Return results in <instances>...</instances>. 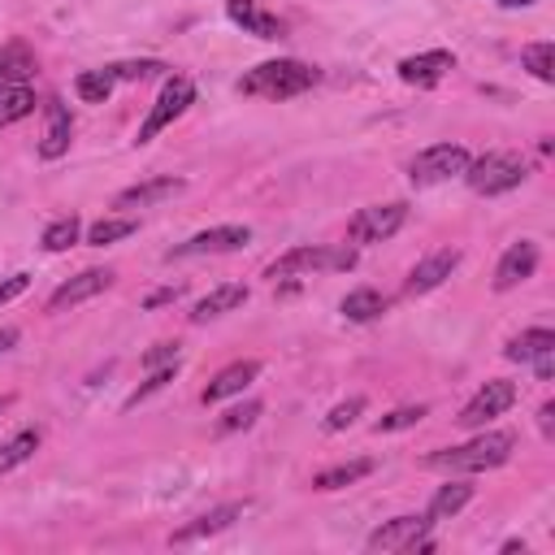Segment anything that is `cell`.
Instances as JSON below:
<instances>
[{
    "label": "cell",
    "instance_id": "obj_1",
    "mask_svg": "<svg viewBox=\"0 0 555 555\" xmlns=\"http://www.w3.org/2000/svg\"><path fill=\"white\" fill-rule=\"evenodd\" d=\"M512 447H516V434L507 429H486L460 447H447V451H434L425 460V468L434 473H486V468H499L512 460Z\"/></svg>",
    "mask_w": 555,
    "mask_h": 555
},
{
    "label": "cell",
    "instance_id": "obj_2",
    "mask_svg": "<svg viewBox=\"0 0 555 555\" xmlns=\"http://www.w3.org/2000/svg\"><path fill=\"white\" fill-rule=\"evenodd\" d=\"M312 82H317L312 65H304L295 56H278V61H264V65L247 69L238 78V91L243 95H260V100H291V95H304Z\"/></svg>",
    "mask_w": 555,
    "mask_h": 555
},
{
    "label": "cell",
    "instance_id": "obj_3",
    "mask_svg": "<svg viewBox=\"0 0 555 555\" xmlns=\"http://www.w3.org/2000/svg\"><path fill=\"white\" fill-rule=\"evenodd\" d=\"M351 264H356V251L351 247L308 243V247H291L286 256H278L269 264V278L282 282V278H308V273H330V269H351Z\"/></svg>",
    "mask_w": 555,
    "mask_h": 555
},
{
    "label": "cell",
    "instance_id": "obj_4",
    "mask_svg": "<svg viewBox=\"0 0 555 555\" xmlns=\"http://www.w3.org/2000/svg\"><path fill=\"white\" fill-rule=\"evenodd\" d=\"M477 195H503L512 186L525 182V160L512 152H486L477 160H468V169L460 173Z\"/></svg>",
    "mask_w": 555,
    "mask_h": 555
},
{
    "label": "cell",
    "instance_id": "obj_5",
    "mask_svg": "<svg viewBox=\"0 0 555 555\" xmlns=\"http://www.w3.org/2000/svg\"><path fill=\"white\" fill-rule=\"evenodd\" d=\"M191 100H195V82H191V78H182V74L165 78L160 95L152 100V108H147V117H143L139 134H134V143H152L169 121H178V117L191 108Z\"/></svg>",
    "mask_w": 555,
    "mask_h": 555
},
{
    "label": "cell",
    "instance_id": "obj_6",
    "mask_svg": "<svg viewBox=\"0 0 555 555\" xmlns=\"http://www.w3.org/2000/svg\"><path fill=\"white\" fill-rule=\"evenodd\" d=\"M468 160H473V156H468L464 143H434V147H425V152L412 156L408 178H412V186H434V182L460 178V173L468 169Z\"/></svg>",
    "mask_w": 555,
    "mask_h": 555
},
{
    "label": "cell",
    "instance_id": "obj_7",
    "mask_svg": "<svg viewBox=\"0 0 555 555\" xmlns=\"http://www.w3.org/2000/svg\"><path fill=\"white\" fill-rule=\"evenodd\" d=\"M408 221V204L403 199H390V204H369V208H360L351 221H347V238L351 243H382V238H390L399 225Z\"/></svg>",
    "mask_w": 555,
    "mask_h": 555
},
{
    "label": "cell",
    "instance_id": "obj_8",
    "mask_svg": "<svg viewBox=\"0 0 555 555\" xmlns=\"http://www.w3.org/2000/svg\"><path fill=\"white\" fill-rule=\"evenodd\" d=\"M429 520L425 516H395V520H382L373 533H369V551H429Z\"/></svg>",
    "mask_w": 555,
    "mask_h": 555
},
{
    "label": "cell",
    "instance_id": "obj_9",
    "mask_svg": "<svg viewBox=\"0 0 555 555\" xmlns=\"http://www.w3.org/2000/svg\"><path fill=\"white\" fill-rule=\"evenodd\" d=\"M516 403V382H503V377H494V382H486L464 408H460V425L464 429H481L486 421H494V416H503L507 408Z\"/></svg>",
    "mask_w": 555,
    "mask_h": 555
},
{
    "label": "cell",
    "instance_id": "obj_10",
    "mask_svg": "<svg viewBox=\"0 0 555 555\" xmlns=\"http://www.w3.org/2000/svg\"><path fill=\"white\" fill-rule=\"evenodd\" d=\"M69 139H74V117L65 108L61 95L43 100V134H39V156L43 160H61L69 152Z\"/></svg>",
    "mask_w": 555,
    "mask_h": 555
},
{
    "label": "cell",
    "instance_id": "obj_11",
    "mask_svg": "<svg viewBox=\"0 0 555 555\" xmlns=\"http://www.w3.org/2000/svg\"><path fill=\"white\" fill-rule=\"evenodd\" d=\"M113 286V273L108 269H82V273H74L69 282H61L56 291H52V299H48V312H65V308H78V304H87V299H95L100 291H108Z\"/></svg>",
    "mask_w": 555,
    "mask_h": 555
},
{
    "label": "cell",
    "instance_id": "obj_12",
    "mask_svg": "<svg viewBox=\"0 0 555 555\" xmlns=\"http://www.w3.org/2000/svg\"><path fill=\"white\" fill-rule=\"evenodd\" d=\"M225 17L234 26H243V35H256V39H286V22L269 9H260L256 0H225Z\"/></svg>",
    "mask_w": 555,
    "mask_h": 555
},
{
    "label": "cell",
    "instance_id": "obj_13",
    "mask_svg": "<svg viewBox=\"0 0 555 555\" xmlns=\"http://www.w3.org/2000/svg\"><path fill=\"white\" fill-rule=\"evenodd\" d=\"M451 69H455V56H451L447 48L416 52V56H403V61H399V78H403L408 87H434V82H442Z\"/></svg>",
    "mask_w": 555,
    "mask_h": 555
},
{
    "label": "cell",
    "instance_id": "obj_14",
    "mask_svg": "<svg viewBox=\"0 0 555 555\" xmlns=\"http://www.w3.org/2000/svg\"><path fill=\"white\" fill-rule=\"evenodd\" d=\"M455 264H460V251L455 247H442V251H429L412 273H408V282H403V295H429L434 286H442L451 273H455Z\"/></svg>",
    "mask_w": 555,
    "mask_h": 555
},
{
    "label": "cell",
    "instance_id": "obj_15",
    "mask_svg": "<svg viewBox=\"0 0 555 555\" xmlns=\"http://www.w3.org/2000/svg\"><path fill=\"white\" fill-rule=\"evenodd\" d=\"M247 238H251L247 225H212V230H199V234H191L186 243H178V247L169 251V260H173V256H204V251H234V247H243Z\"/></svg>",
    "mask_w": 555,
    "mask_h": 555
},
{
    "label": "cell",
    "instance_id": "obj_16",
    "mask_svg": "<svg viewBox=\"0 0 555 555\" xmlns=\"http://www.w3.org/2000/svg\"><path fill=\"white\" fill-rule=\"evenodd\" d=\"M247 512V503H221V507H212V512H204V516H195L191 525H182V529H173V546H191V542H199V538H212V533H221V529H230L238 516Z\"/></svg>",
    "mask_w": 555,
    "mask_h": 555
},
{
    "label": "cell",
    "instance_id": "obj_17",
    "mask_svg": "<svg viewBox=\"0 0 555 555\" xmlns=\"http://www.w3.org/2000/svg\"><path fill=\"white\" fill-rule=\"evenodd\" d=\"M533 269H538V243H529V238L512 243V247L503 251L499 269H494V291H512V286H520L525 278H533Z\"/></svg>",
    "mask_w": 555,
    "mask_h": 555
},
{
    "label": "cell",
    "instance_id": "obj_18",
    "mask_svg": "<svg viewBox=\"0 0 555 555\" xmlns=\"http://www.w3.org/2000/svg\"><path fill=\"white\" fill-rule=\"evenodd\" d=\"M256 373H260V360H234V364H225V369L212 373V382L204 386V403H221V399H230V395H243V390L256 382Z\"/></svg>",
    "mask_w": 555,
    "mask_h": 555
},
{
    "label": "cell",
    "instance_id": "obj_19",
    "mask_svg": "<svg viewBox=\"0 0 555 555\" xmlns=\"http://www.w3.org/2000/svg\"><path fill=\"white\" fill-rule=\"evenodd\" d=\"M551 351H555V334H551L546 325H533V330L516 334V338L503 347V356L516 360V364H533V360H542V356H551Z\"/></svg>",
    "mask_w": 555,
    "mask_h": 555
},
{
    "label": "cell",
    "instance_id": "obj_20",
    "mask_svg": "<svg viewBox=\"0 0 555 555\" xmlns=\"http://www.w3.org/2000/svg\"><path fill=\"white\" fill-rule=\"evenodd\" d=\"M468 499H473V486H468V481H447V486L434 490V499H429V507H425V520H429V525L451 520L455 512L468 507Z\"/></svg>",
    "mask_w": 555,
    "mask_h": 555
},
{
    "label": "cell",
    "instance_id": "obj_21",
    "mask_svg": "<svg viewBox=\"0 0 555 555\" xmlns=\"http://www.w3.org/2000/svg\"><path fill=\"white\" fill-rule=\"evenodd\" d=\"M178 191H182V178H152V182H134V186H126L113 204H117V208H143V204L169 199V195H178Z\"/></svg>",
    "mask_w": 555,
    "mask_h": 555
},
{
    "label": "cell",
    "instance_id": "obj_22",
    "mask_svg": "<svg viewBox=\"0 0 555 555\" xmlns=\"http://www.w3.org/2000/svg\"><path fill=\"white\" fill-rule=\"evenodd\" d=\"M243 304H247V286H238V282H225V286L208 291V295L195 304L191 321H212V317H221V312H234V308H243Z\"/></svg>",
    "mask_w": 555,
    "mask_h": 555
},
{
    "label": "cell",
    "instance_id": "obj_23",
    "mask_svg": "<svg viewBox=\"0 0 555 555\" xmlns=\"http://www.w3.org/2000/svg\"><path fill=\"white\" fill-rule=\"evenodd\" d=\"M35 113V91L26 82H0V126H13Z\"/></svg>",
    "mask_w": 555,
    "mask_h": 555
},
{
    "label": "cell",
    "instance_id": "obj_24",
    "mask_svg": "<svg viewBox=\"0 0 555 555\" xmlns=\"http://www.w3.org/2000/svg\"><path fill=\"white\" fill-rule=\"evenodd\" d=\"M386 308H390V299L382 291H373V286H360V291H351L343 299V317L347 321H377Z\"/></svg>",
    "mask_w": 555,
    "mask_h": 555
},
{
    "label": "cell",
    "instance_id": "obj_25",
    "mask_svg": "<svg viewBox=\"0 0 555 555\" xmlns=\"http://www.w3.org/2000/svg\"><path fill=\"white\" fill-rule=\"evenodd\" d=\"M369 473H373V460H347V464H334V468L317 473L312 477V490H343V486H356Z\"/></svg>",
    "mask_w": 555,
    "mask_h": 555
},
{
    "label": "cell",
    "instance_id": "obj_26",
    "mask_svg": "<svg viewBox=\"0 0 555 555\" xmlns=\"http://www.w3.org/2000/svg\"><path fill=\"white\" fill-rule=\"evenodd\" d=\"M35 451H39V429H22V434H13L9 442H0V477L13 473L17 464H26Z\"/></svg>",
    "mask_w": 555,
    "mask_h": 555
},
{
    "label": "cell",
    "instance_id": "obj_27",
    "mask_svg": "<svg viewBox=\"0 0 555 555\" xmlns=\"http://www.w3.org/2000/svg\"><path fill=\"white\" fill-rule=\"evenodd\" d=\"M520 65H525L538 82H555V43H551V39H538V43L520 48Z\"/></svg>",
    "mask_w": 555,
    "mask_h": 555
},
{
    "label": "cell",
    "instance_id": "obj_28",
    "mask_svg": "<svg viewBox=\"0 0 555 555\" xmlns=\"http://www.w3.org/2000/svg\"><path fill=\"white\" fill-rule=\"evenodd\" d=\"M30 74H35V56H30V48H22V43L0 48V82H26Z\"/></svg>",
    "mask_w": 555,
    "mask_h": 555
},
{
    "label": "cell",
    "instance_id": "obj_29",
    "mask_svg": "<svg viewBox=\"0 0 555 555\" xmlns=\"http://www.w3.org/2000/svg\"><path fill=\"white\" fill-rule=\"evenodd\" d=\"M139 230V221L134 217H100L95 225H87V243H95V247H104V243H117V238H130Z\"/></svg>",
    "mask_w": 555,
    "mask_h": 555
},
{
    "label": "cell",
    "instance_id": "obj_30",
    "mask_svg": "<svg viewBox=\"0 0 555 555\" xmlns=\"http://www.w3.org/2000/svg\"><path fill=\"white\" fill-rule=\"evenodd\" d=\"M78 238H82V221H78V217H56V221L43 230L39 243H43V251H69Z\"/></svg>",
    "mask_w": 555,
    "mask_h": 555
},
{
    "label": "cell",
    "instance_id": "obj_31",
    "mask_svg": "<svg viewBox=\"0 0 555 555\" xmlns=\"http://www.w3.org/2000/svg\"><path fill=\"white\" fill-rule=\"evenodd\" d=\"M74 91H78L87 104H104V100L113 95V78H108V69H82V74L74 78Z\"/></svg>",
    "mask_w": 555,
    "mask_h": 555
},
{
    "label": "cell",
    "instance_id": "obj_32",
    "mask_svg": "<svg viewBox=\"0 0 555 555\" xmlns=\"http://www.w3.org/2000/svg\"><path fill=\"white\" fill-rule=\"evenodd\" d=\"M264 412V403L260 399H247V403H234L221 421H217V434H238V429H251L256 425V416Z\"/></svg>",
    "mask_w": 555,
    "mask_h": 555
},
{
    "label": "cell",
    "instance_id": "obj_33",
    "mask_svg": "<svg viewBox=\"0 0 555 555\" xmlns=\"http://www.w3.org/2000/svg\"><path fill=\"white\" fill-rule=\"evenodd\" d=\"M104 69H108L113 82H134V78H152V74H160L165 65H160V61H117V65H104Z\"/></svg>",
    "mask_w": 555,
    "mask_h": 555
},
{
    "label": "cell",
    "instance_id": "obj_34",
    "mask_svg": "<svg viewBox=\"0 0 555 555\" xmlns=\"http://www.w3.org/2000/svg\"><path fill=\"white\" fill-rule=\"evenodd\" d=\"M425 412H429L425 403H412V408H395V412H386V416H382L373 429H377V434H390V429H408V425H416Z\"/></svg>",
    "mask_w": 555,
    "mask_h": 555
},
{
    "label": "cell",
    "instance_id": "obj_35",
    "mask_svg": "<svg viewBox=\"0 0 555 555\" xmlns=\"http://www.w3.org/2000/svg\"><path fill=\"white\" fill-rule=\"evenodd\" d=\"M360 412H364V399H360V395H356V399H347V403H334V408H330V416H325V429H330V434H338V429H347Z\"/></svg>",
    "mask_w": 555,
    "mask_h": 555
},
{
    "label": "cell",
    "instance_id": "obj_36",
    "mask_svg": "<svg viewBox=\"0 0 555 555\" xmlns=\"http://www.w3.org/2000/svg\"><path fill=\"white\" fill-rule=\"evenodd\" d=\"M173 373H178V364H165V369H152V377H147V382H143V386H139V390H134V395L126 399V408H134V403H143L147 395H156L160 386H169V382H173Z\"/></svg>",
    "mask_w": 555,
    "mask_h": 555
},
{
    "label": "cell",
    "instance_id": "obj_37",
    "mask_svg": "<svg viewBox=\"0 0 555 555\" xmlns=\"http://www.w3.org/2000/svg\"><path fill=\"white\" fill-rule=\"evenodd\" d=\"M178 364V343H156L152 351H143V369H165Z\"/></svg>",
    "mask_w": 555,
    "mask_h": 555
},
{
    "label": "cell",
    "instance_id": "obj_38",
    "mask_svg": "<svg viewBox=\"0 0 555 555\" xmlns=\"http://www.w3.org/2000/svg\"><path fill=\"white\" fill-rule=\"evenodd\" d=\"M26 286H30V278H26V273H13V278H4V282H0V308H4L9 299H17Z\"/></svg>",
    "mask_w": 555,
    "mask_h": 555
},
{
    "label": "cell",
    "instance_id": "obj_39",
    "mask_svg": "<svg viewBox=\"0 0 555 555\" xmlns=\"http://www.w3.org/2000/svg\"><path fill=\"white\" fill-rule=\"evenodd\" d=\"M538 425H542L546 438L555 434V403H542V408H538Z\"/></svg>",
    "mask_w": 555,
    "mask_h": 555
},
{
    "label": "cell",
    "instance_id": "obj_40",
    "mask_svg": "<svg viewBox=\"0 0 555 555\" xmlns=\"http://www.w3.org/2000/svg\"><path fill=\"white\" fill-rule=\"evenodd\" d=\"M533 373H538L542 382H551V373H555V351H551V356H542V360H533Z\"/></svg>",
    "mask_w": 555,
    "mask_h": 555
},
{
    "label": "cell",
    "instance_id": "obj_41",
    "mask_svg": "<svg viewBox=\"0 0 555 555\" xmlns=\"http://www.w3.org/2000/svg\"><path fill=\"white\" fill-rule=\"evenodd\" d=\"M178 295V286H169V291H156V295H147V308H156V304H169Z\"/></svg>",
    "mask_w": 555,
    "mask_h": 555
},
{
    "label": "cell",
    "instance_id": "obj_42",
    "mask_svg": "<svg viewBox=\"0 0 555 555\" xmlns=\"http://www.w3.org/2000/svg\"><path fill=\"white\" fill-rule=\"evenodd\" d=\"M13 343H17V330H0V356H4Z\"/></svg>",
    "mask_w": 555,
    "mask_h": 555
},
{
    "label": "cell",
    "instance_id": "obj_43",
    "mask_svg": "<svg viewBox=\"0 0 555 555\" xmlns=\"http://www.w3.org/2000/svg\"><path fill=\"white\" fill-rule=\"evenodd\" d=\"M494 4H503V9H525V4H538V0H494Z\"/></svg>",
    "mask_w": 555,
    "mask_h": 555
}]
</instances>
